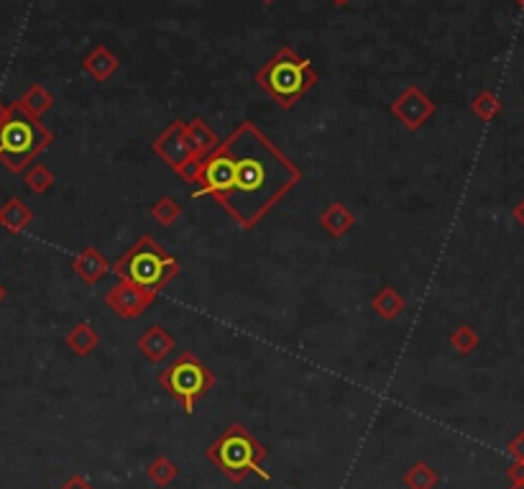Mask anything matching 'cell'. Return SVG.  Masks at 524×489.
Returning <instances> with one entry per match:
<instances>
[{
  "instance_id": "obj_1",
  "label": "cell",
  "mask_w": 524,
  "mask_h": 489,
  "mask_svg": "<svg viewBox=\"0 0 524 489\" xmlns=\"http://www.w3.org/2000/svg\"><path fill=\"white\" fill-rule=\"evenodd\" d=\"M300 182L302 170L256 123L243 121L200 162L192 197H213L243 231H254Z\"/></svg>"
},
{
  "instance_id": "obj_2",
  "label": "cell",
  "mask_w": 524,
  "mask_h": 489,
  "mask_svg": "<svg viewBox=\"0 0 524 489\" xmlns=\"http://www.w3.org/2000/svg\"><path fill=\"white\" fill-rule=\"evenodd\" d=\"M254 82L282 111H292L320 82V77L308 57H300L292 47H282L256 70Z\"/></svg>"
},
{
  "instance_id": "obj_3",
  "label": "cell",
  "mask_w": 524,
  "mask_h": 489,
  "mask_svg": "<svg viewBox=\"0 0 524 489\" xmlns=\"http://www.w3.org/2000/svg\"><path fill=\"white\" fill-rule=\"evenodd\" d=\"M269 451L243 423H231L217 439L208 446V462L233 485L246 482L251 474L271 482V474L263 471Z\"/></svg>"
},
{
  "instance_id": "obj_4",
  "label": "cell",
  "mask_w": 524,
  "mask_h": 489,
  "mask_svg": "<svg viewBox=\"0 0 524 489\" xmlns=\"http://www.w3.org/2000/svg\"><path fill=\"white\" fill-rule=\"evenodd\" d=\"M179 259H174L164 246L154 236L143 233L139 241H133L131 248L113 262V274L118 279L133 282L148 293L159 294L169 282L179 274Z\"/></svg>"
},
{
  "instance_id": "obj_5",
  "label": "cell",
  "mask_w": 524,
  "mask_h": 489,
  "mask_svg": "<svg viewBox=\"0 0 524 489\" xmlns=\"http://www.w3.org/2000/svg\"><path fill=\"white\" fill-rule=\"evenodd\" d=\"M51 144L54 134L47 126L11 103L8 118L0 126V164L11 174H24Z\"/></svg>"
},
{
  "instance_id": "obj_6",
  "label": "cell",
  "mask_w": 524,
  "mask_h": 489,
  "mask_svg": "<svg viewBox=\"0 0 524 489\" xmlns=\"http://www.w3.org/2000/svg\"><path fill=\"white\" fill-rule=\"evenodd\" d=\"M159 385L182 405L185 416H192L197 400H202L215 387V374L192 351H182L169 362L167 369L159 371Z\"/></svg>"
},
{
  "instance_id": "obj_7",
  "label": "cell",
  "mask_w": 524,
  "mask_h": 489,
  "mask_svg": "<svg viewBox=\"0 0 524 489\" xmlns=\"http://www.w3.org/2000/svg\"><path fill=\"white\" fill-rule=\"evenodd\" d=\"M185 123L187 121H171L154 139L151 144V151L167 164L169 170L174 174H179L185 182H192L194 185V177H197V170H200V162L194 159V151L190 147V139H187V131H185Z\"/></svg>"
},
{
  "instance_id": "obj_8",
  "label": "cell",
  "mask_w": 524,
  "mask_h": 489,
  "mask_svg": "<svg viewBox=\"0 0 524 489\" xmlns=\"http://www.w3.org/2000/svg\"><path fill=\"white\" fill-rule=\"evenodd\" d=\"M389 113L394 116V121L402 123L406 131H420L437 113V103L417 85H409L391 100Z\"/></svg>"
},
{
  "instance_id": "obj_9",
  "label": "cell",
  "mask_w": 524,
  "mask_h": 489,
  "mask_svg": "<svg viewBox=\"0 0 524 489\" xmlns=\"http://www.w3.org/2000/svg\"><path fill=\"white\" fill-rule=\"evenodd\" d=\"M154 300H156V294L143 290V287L133 285V282H125V279H118L105 293V305L123 320H133L143 316L154 305Z\"/></svg>"
},
{
  "instance_id": "obj_10",
  "label": "cell",
  "mask_w": 524,
  "mask_h": 489,
  "mask_svg": "<svg viewBox=\"0 0 524 489\" xmlns=\"http://www.w3.org/2000/svg\"><path fill=\"white\" fill-rule=\"evenodd\" d=\"M72 270H74V274H77L85 285H97V282H103V279L110 274L113 264L108 262V256H105L103 251H97V246H85V248L74 256Z\"/></svg>"
},
{
  "instance_id": "obj_11",
  "label": "cell",
  "mask_w": 524,
  "mask_h": 489,
  "mask_svg": "<svg viewBox=\"0 0 524 489\" xmlns=\"http://www.w3.org/2000/svg\"><path fill=\"white\" fill-rule=\"evenodd\" d=\"M136 346H139V351L151 364H162L164 359H169L174 354L177 341H174V336L169 333L164 325H148L139 336Z\"/></svg>"
},
{
  "instance_id": "obj_12",
  "label": "cell",
  "mask_w": 524,
  "mask_h": 489,
  "mask_svg": "<svg viewBox=\"0 0 524 489\" xmlns=\"http://www.w3.org/2000/svg\"><path fill=\"white\" fill-rule=\"evenodd\" d=\"M120 70V59L105 44H97L82 57V73L90 74L95 82H108Z\"/></svg>"
},
{
  "instance_id": "obj_13",
  "label": "cell",
  "mask_w": 524,
  "mask_h": 489,
  "mask_svg": "<svg viewBox=\"0 0 524 489\" xmlns=\"http://www.w3.org/2000/svg\"><path fill=\"white\" fill-rule=\"evenodd\" d=\"M317 223L333 236V239H343V236H348L351 231H353V225H356V216H353V210L348 208V205H343V202H330V205H325L323 210H320V216H317Z\"/></svg>"
},
{
  "instance_id": "obj_14",
  "label": "cell",
  "mask_w": 524,
  "mask_h": 489,
  "mask_svg": "<svg viewBox=\"0 0 524 489\" xmlns=\"http://www.w3.org/2000/svg\"><path fill=\"white\" fill-rule=\"evenodd\" d=\"M34 213L21 197H8L0 208V228H5L11 236H21L31 225Z\"/></svg>"
},
{
  "instance_id": "obj_15",
  "label": "cell",
  "mask_w": 524,
  "mask_h": 489,
  "mask_svg": "<svg viewBox=\"0 0 524 489\" xmlns=\"http://www.w3.org/2000/svg\"><path fill=\"white\" fill-rule=\"evenodd\" d=\"M65 343H67V348H70L74 356L87 359V356L95 351L97 346H100V333L93 328V323H87V320H77L70 331H67Z\"/></svg>"
},
{
  "instance_id": "obj_16",
  "label": "cell",
  "mask_w": 524,
  "mask_h": 489,
  "mask_svg": "<svg viewBox=\"0 0 524 489\" xmlns=\"http://www.w3.org/2000/svg\"><path fill=\"white\" fill-rule=\"evenodd\" d=\"M54 96H51V90L44 88L42 82H36V85H31V88H26V93L21 98L16 100V105L24 111L26 116H31V118H36V121H42L44 116H47L49 111L54 108Z\"/></svg>"
},
{
  "instance_id": "obj_17",
  "label": "cell",
  "mask_w": 524,
  "mask_h": 489,
  "mask_svg": "<svg viewBox=\"0 0 524 489\" xmlns=\"http://www.w3.org/2000/svg\"><path fill=\"white\" fill-rule=\"evenodd\" d=\"M185 131H187V139H190V147L194 151V159L197 162H202L208 154H213L217 144H220L217 134L202 118H194V121L185 123Z\"/></svg>"
},
{
  "instance_id": "obj_18",
  "label": "cell",
  "mask_w": 524,
  "mask_h": 489,
  "mask_svg": "<svg viewBox=\"0 0 524 489\" xmlns=\"http://www.w3.org/2000/svg\"><path fill=\"white\" fill-rule=\"evenodd\" d=\"M371 308L382 320L394 323L406 310V300L399 294V290L394 285H384L382 290L371 297Z\"/></svg>"
},
{
  "instance_id": "obj_19",
  "label": "cell",
  "mask_w": 524,
  "mask_h": 489,
  "mask_svg": "<svg viewBox=\"0 0 524 489\" xmlns=\"http://www.w3.org/2000/svg\"><path fill=\"white\" fill-rule=\"evenodd\" d=\"M406 489H435L440 485V474L428 462H417L405 471Z\"/></svg>"
},
{
  "instance_id": "obj_20",
  "label": "cell",
  "mask_w": 524,
  "mask_h": 489,
  "mask_svg": "<svg viewBox=\"0 0 524 489\" xmlns=\"http://www.w3.org/2000/svg\"><path fill=\"white\" fill-rule=\"evenodd\" d=\"M148 213H151V218L156 220L159 225H164V228H171L177 220L182 218V205L174 200L171 195H162L159 200H154V205L148 208Z\"/></svg>"
},
{
  "instance_id": "obj_21",
  "label": "cell",
  "mask_w": 524,
  "mask_h": 489,
  "mask_svg": "<svg viewBox=\"0 0 524 489\" xmlns=\"http://www.w3.org/2000/svg\"><path fill=\"white\" fill-rule=\"evenodd\" d=\"M471 113L476 116L478 121L491 123L501 113V98L491 90H481L471 100Z\"/></svg>"
},
{
  "instance_id": "obj_22",
  "label": "cell",
  "mask_w": 524,
  "mask_h": 489,
  "mask_svg": "<svg viewBox=\"0 0 524 489\" xmlns=\"http://www.w3.org/2000/svg\"><path fill=\"white\" fill-rule=\"evenodd\" d=\"M54 182H57V177L47 164H31L24 172V185L34 195H47L49 190L54 187Z\"/></svg>"
},
{
  "instance_id": "obj_23",
  "label": "cell",
  "mask_w": 524,
  "mask_h": 489,
  "mask_svg": "<svg viewBox=\"0 0 524 489\" xmlns=\"http://www.w3.org/2000/svg\"><path fill=\"white\" fill-rule=\"evenodd\" d=\"M177 474H179V469L177 464L167 459V456H156L151 464L146 466V477H148V482L151 485H156L159 489L169 487L174 479H177Z\"/></svg>"
},
{
  "instance_id": "obj_24",
  "label": "cell",
  "mask_w": 524,
  "mask_h": 489,
  "mask_svg": "<svg viewBox=\"0 0 524 489\" xmlns=\"http://www.w3.org/2000/svg\"><path fill=\"white\" fill-rule=\"evenodd\" d=\"M448 343H451V348H453L455 354H460V356H468V354H474V351L478 348L481 336H478L474 325L463 323V325L453 328V333L448 336Z\"/></svg>"
},
{
  "instance_id": "obj_25",
  "label": "cell",
  "mask_w": 524,
  "mask_h": 489,
  "mask_svg": "<svg viewBox=\"0 0 524 489\" xmlns=\"http://www.w3.org/2000/svg\"><path fill=\"white\" fill-rule=\"evenodd\" d=\"M506 451H509V456H512L514 462H524V431L520 436H514V439L509 440Z\"/></svg>"
},
{
  "instance_id": "obj_26",
  "label": "cell",
  "mask_w": 524,
  "mask_h": 489,
  "mask_svg": "<svg viewBox=\"0 0 524 489\" xmlns=\"http://www.w3.org/2000/svg\"><path fill=\"white\" fill-rule=\"evenodd\" d=\"M506 477L514 487H522L524 485V462H514V464L506 469Z\"/></svg>"
},
{
  "instance_id": "obj_27",
  "label": "cell",
  "mask_w": 524,
  "mask_h": 489,
  "mask_svg": "<svg viewBox=\"0 0 524 489\" xmlns=\"http://www.w3.org/2000/svg\"><path fill=\"white\" fill-rule=\"evenodd\" d=\"M59 489H95L90 482H87V477H82V474H72L65 479V485Z\"/></svg>"
},
{
  "instance_id": "obj_28",
  "label": "cell",
  "mask_w": 524,
  "mask_h": 489,
  "mask_svg": "<svg viewBox=\"0 0 524 489\" xmlns=\"http://www.w3.org/2000/svg\"><path fill=\"white\" fill-rule=\"evenodd\" d=\"M512 216H514V220H517V223H520V225H522V228H524V197H522V200H520V202H517V205H514V210H512Z\"/></svg>"
},
{
  "instance_id": "obj_29",
  "label": "cell",
  "mask_w": 524,
  "mask_h": 489,
  "mask_svg": "<svg viewBox=\"0 0 524 489\" xmlns=\"http://www.w3.org/2000/svg\"><path fill=\"white\" fill-rule=\"evenodd\" d=\"M8 111H11V103H0V126L8 118Z\"/></svg>"
},
{
  "instance_id": "obj_30",
  "label": "cell",
  "mask_w": 524,
  "mask_h": 489,
  "mask_svg": "<svg viewBox=\"0 0 524 489\" xmlns=\"http://www.w3.org/2000/svg\"><path fill=\"white\" fill-rule=\"evenodd\" d=\"M330 3H333V5H338V8H343V5H348L351 0H330Z\"/></svg>"
},
{
  "instance_id": "obj_31",
  "label": "cell",
  "mask_w": 524,
  "mask_h": 489,
  "mask_svg": "<svg viewBox=\"0 0 524 489\" xmlns=\"http://www.w3.org/2000/svg\"><path fill=\"white\" fill-rule=\"evenodd\" d=\"M5 294H8V293H5V287L0 285V305H3V300H5Z\"/></svg>"
},
{
  "instance_id": "obj_32",
  "label": "cell",
  "mask_w": 524,
  "mask_h": 489,
  "mask_svg": "<svg viewBox=\"0 0 524 489\" xmlns=\"http://www.w3.org/2000/svg\"><path fill=\"white\" fill-rule=\"evenodd\" d=\"M517 3H520V5H522V11H524V0H517Z\"/></svg>"
},
{
  "instance_id": "obj_33",
  "label": "cell",
  "mask_w": 524,
  "mask_h": 489,
  "mask_svg": "<svg viewBox=\"0 0 524 489\" xmlns=\"http://www.w3.org/2000/svg\"><path fill=\"white\" fill-rule=\"evenodd\" d=\"M509 489H524V485H522V487H514V485H512V487H509Z\"/></svg>"
},
{
  "instance_id": "obj_34",
  "label": "cell",
  "mask_w": 524,
  "mask_h": 489,
  "mask_svg": "<svg viewBox=\"0 0 524 489\" xmlns=\"http://www.w3.org/2000/svg\"><path fill=\"white\" fill-rule=\"evenodd\" d=\"M263 3H269V5H271V3H274V0H263Z\"/></svg>"
}]
</instances>
